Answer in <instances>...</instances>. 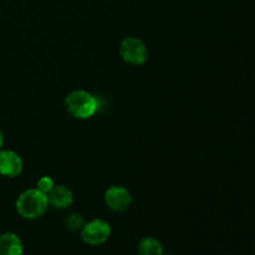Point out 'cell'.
Wrapping results in <instances>:
<instances>
[{"label": "cell", "mask_w": 255, "mask_h": 255, "mask_svg": "<svg viewBox=\"0 0 255 255\" xmlns=\"http://www.w3.org/2000/svg\"><path fill=\"white\" fill-rule=\"evenodd\" d=\"M16 211L22 218L36 219L44 216L49 207L47 196L39 189L32 188L22 192L16 199Z\"/></svg>", "instance_id": "6da1fadb"}, {"label": "cell", "mask_w": 255, "mask_h": 255, "mask_svg": "<svg viewBox=\"0 0 255 255\" xmlns=\"http://www.w3.org/2000/svg\"><path fill=\"white\" fill-rule=\"evenodd\" d=\"M65 107L75 119L86 120L94 116L100 106L99 100L94 95L84 90H75L70 92L65 99Z\"/></svg>", "instance_id": "7a4b0ae2"}, {"label": "cell", "mask_w": 255, "mask_h": 255, "mask_svg": "<svg viewBox=\"0 0 255 255\" xmlns=\"http://www.w3.org/2000/svg\"><path fill=\"white\" fill-rule=\"evenodd\" d=\"M81 239L89 246H101L111 236V227L102 219H92L81 229Z\"/></svg>", "instance_id": "3957f363"}, {"label": "cell", "mask_w": 255, "mask_h": 255, "mask_svg": "<svg viewBox=\"0 0 255 255\" xmlns=\"http://www.w3.org/2000/svg\"><path fill=\"white\" fill-rule=\"evenodd\" d=\"M120 55L128 64L142 65L146 62L148 51L142 40L137 37H126L120 45Z\"/></svg>", "instance_id": "277c9868"}, {"label": "cell", "mask_w": 255, "mask_h": 255, "mask_svg": "<svg viewBox=\"0 0 255 255\" xmlns=\"http://www.w3.org/2000/svg\"><path fill=\"white\" fill-rule=\"evenodd\" d=\"M105 202L114 212H125L131 206V194L121 186H112L105 193Z\"/></svg>", "instance_id": "5b68a950"}, {"label": "cell", "mask_w": 255, "mask_h": 255, "mask_svg": "<svg viewBox=\"0 0 255 255\" xmlns=\"http://www.w3.org/2000/svg\"><path fill=\"white\" fill-rule=\"evenodd\" d=\"M24 168L21 157L10 149H0V174L5 177L19 176Z\"/></svg>", "instance_id": "8992f818"}, {"label": "cell", "mask_w": 255, "mask_h": 255, "mask_svg": "<svg viewBox=\"0 0 255 255\" xmlns=\"http://www.w3.org/2000/svg\"><path fill=\"white\" fill-rule=\"evenodd\" d=\"M47 201H49V204L54 206L55 208L66 209L74 202V196L67 187L54 186V188L47 193Z\"/></svg>", "instance_id": "52a82bcc"}, {"label": "cell", "mask_w": 255, "mask_h": 255, "mask_svg": "<svg viewBox=\"0 0 255 255\" xmlns=\"http://www.w3.org/2000/svg\"><path fill=\"white\" fill-rule=\"evenodd\" d=\"M24 247L19 237L11 232L0 234V255H22Z\"/></svg>", "instance_id": "ba28073f"}, {"label": "cell", "mask_w": 255, "mask_h": 255, "mask_svg": "<svg viewBox=\"0 0 255 255\" xmlns=\"http://www.w3.org/2000/svg\"><path fill=\"white\" fill-rule=\"evenodd\" d=\"M137 251L139 255H162L163 254V246L158 239L146 237L138 243Z\"/></svg>", "instance_id": "9c48e42d"}, {"label": "cell", "mask_w": 255, "mask_h": 255, "mask_svg": "<svg viewBox=\"0 0 255 255\" xmlns=\"http://www.w3.org/2000/svg\"><path fill=\"white\" fill-rule=\"evenodd\" d=\"M85 219L81 214L79 213H71L67 216L66 221H65V226L69 231L71 232H76V231H81L82 227L85 226Z\"/></svg>", "instance_id": "30bf717a"}, {"label": "cell", "mask_w": 255, "mask_h": 255, "mask_svg": "<svg viewBox=\"0 0 255 255\" xmlns=\"http://www.w3.org/2000/svg\"><path fill=\"white\" fill-rule=\"evenodd\" d=\"M54 186H55L54 179L49 176H44V177H41L39 181H37L36 189H39L40 192H42V193L46 194L47 196V193H49V192L54 188Z\"/></svg>", "instance_id": "8fae6325"}, {"label": "cell", "mask_w": 255, "mask_h": 255, "mask_svg": "<svg viewBox=\"0 0 255 255\" xmlns=\"http://www.w3.org/2000/svg\"><path fill=\"white\" fill-rule=\"evenodd\" d=\"M2 144H4V133H2L1 128H0V149L2 148Z\"/></svg>", "instance_id": "7c38bea8"}, {"label": "cell", "mask_w": 255, "mask_h": 255, "mask_svg": "<svg viewBox=\"0 0 255 255\" xmlns=\"http://www.w3.org/2000/svg\"><path fill=\"white\" fill-rule=\"evenodd\" d=\"M162 255H168V254H162Z\"/></svg>", "instance_id": "4fadbf2b"}]
</instances>
